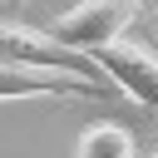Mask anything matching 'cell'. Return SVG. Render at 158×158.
<instances>
[{
	"label": "cell",
	"mask_w": 158,
	"mask_h": 158,
	"mask_svg": "<svg viewBox=\"0 0 158 158\" xmlns=\"http://www.w3.org/2000/svg\"><path fill=\"white\" fill-rule=\"evenodd\" d=\"M138 10H143V0H79V5L59 10L54 20H44V30L59 44H69L79 54H94V49L123 40V30L133 25Z\"/></svg>",
	"instance_id": "obj_1"
},
{
	"label": "cell",
	"mask_w": 158,
	"mask_h": 158,
	"mask_svg": "<svg viewBox=\"0 0 158 158\" xmlns=\"http://www.w3.org/2000/svg\"><path fill=\"white\" fill-rule=\"evenodd\" d=\"M0 59L15 64H35V69H59V74H79V79H99L109 84V74L94 64V54H79L69 44H59L44 25H20V20H0Z\"/></svg>",
	"instance_id": "obj_2"
},
{
	"label": "cell",
	"mask_w": 158,
	"mask_h": 158,
	"mask_svg": "<svg viewBox=\"0 0 158 158\" xmlns=\"http://www.w3.org/2000/svg\"><path fill=\"white\" fill-rule=\"evenodd\" d=\"M114 94L118 89L99 84V79H79V74L0 59V99H114Z\"/></svg>",
	"instance_id": "obj_3"
},
{
	"label": "cell",
	"mask_w": 158,
	"mask_h": 158,
	"mask_svg": "<svg viewBox=\"0 0 158 158\" xmlns=\"http://www.w3.org/2000/svg\"><path fill=\"white\" fill-rule=\"evenodd\" d=\"M94 64L109 74V84L118 94H128L143 109H158V54L138 40H114L104 49H94Z\"/></svg>",
	"instance_id": "obj_4"
},
{
	"label": "cell",
	"mask_w": 158,
	"mask_h": 158,
	"mask_svg": "<svg viewBox=\"0 0 158 158\" xmlns=\"http://www.w3.org/2000/svg\"><path fill=\"white\" fill-rule=\"evenodd\" d=\"M74 158H138V148L123 123H89L74 143Z\"/></svg>",
	"instance_id": "obj_5"
},
{
	"label": "cell",
	"mask_w": 158,
	"mask_h": 158,
	"mask_svg": "<svg viewBox=\"0 0 158 158\" xmlns=\"http://www.w3.org/2000/svg\"><path fill=\"white\" fill-rule=\"evenodd\" d=\"M0 5H5V10H25V0H0Z\"/></svg>",
	"instance_id": "obj_6"
},
{
	"label": "cell",
	"mask_w": 158,
	"mask_h": 158,
	"mask_svg": "<svg viewBox=\"0 0 158 158\" xmlns=\"http://www.w3.org/2000/svg\"><path fill=\"white\" fill-rule=\"evenodd\" d=\"M153 158H158V148H153Z\"/></svg>",
	"instance_id": "obj_7"
}]
</instances>
